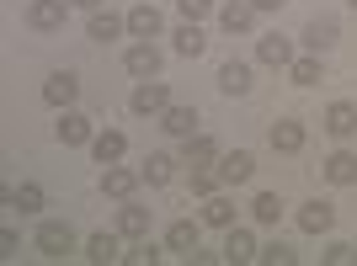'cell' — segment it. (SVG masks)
<instances>
[{
	"label": "cell",
	"mask_w": 357,
	"mask_h": 266,
	"mask_svg": "<svg viewBox=\"0 0 357 266\" xmlns=\"http://www.w3.org/2000/svg\"><path fill=\"white\" fill-rule=\"evenodd\" d=\"M38 251H43L48 261H64V256L75 251V229L64 219H43V229H38Z\"/></svg>",
	"instance_id": "1"
},
{
	"label": "cell",
	"mask_w": 357,
	"mask_h": 266,
	"mask_svg": "<svg viewBox=\"0 0 357 266\" xmlns=\"http://www.w3.org/2000/svg\"><path fill=\"white\" fill-rule=\"evenodd\" d=\"M70 22V0H27V27L32 32H59Z\"/></svg>",
	"instance_id": "2"
},
{
	"label": "cell",
	"mask_w": 357,
	"mask_h": 266,
	"mask_svg": "<svg viewBox=\"0 0 357 266\" xmlns=\"http://www.w3.org/2000/svg\"><path fill=\"white\" fill-rule=\"evenodd\" d=\"M128 107H134L139 118H160L165 107H171V91H165V80H139L134 96H128Z\"/></svg>",
	"instance_id": "3"
},
{
	"label": "cell",
	"mask_w": 357,
	"mask_h": 266,
	"mask_svg": "<svg viewBox=\"0 0 357 266\" xmlns=\"http://www.w3.org/2000/svg\"><path fill=\"white\" fill-rule=\"evenodd\" d=\"M123 64H128V75H134V80H155V75H160V48L149 43V38H139V43L123 54Z\"/></svg>",
	"instance_id": "4"
},
{
	"label": "cell",
	"mask_w": 357,
	"mask_h": 266,
	"mask_svg": "<svg viewBox=\"0 0 357 266\" xmlns=\"http://www.w3.org/2000/svg\"><path fill=\"white\" fill-rule=\"evenodd\" d=\"M54 133H59V144H70V149H80V144H91V139H96V128H91V118H86V112H70V107H64V112H59V123H54Z\"/></svg>",
	"instance_id": "5"
},
{
	"label": "cell",
	"mask_w": 357,
	"mask_h": 266,
	"mask_svg": "<svg viewBox=\"0 0 357 266\" xmlns=\"http://www.w3.org/2000/svg\"><path fill=\"white\" fill-rule=\"evenodd\" d=\"M139 181H144V171H123V165H102V192L118 197V203H128V197L139 192Z\"/></svg>",
	"instance_id": "6"
},
{
	"label": "cell",
	"mask_w": 357,
	"mask_h": 266,
	"mask_svg": "<svg viewBox=\"0 0 357 266\" xmlns=\"http://www.w3.org/2000/svg\"><path fill=\"white\" fill-rule=\"evenodd\" d=\"M75 96H80V80H75L70 70H54L43 80V102L48 107H59V112H64V107H75Z\"/></svg>",
	"instance_id": "7"
},
{
	"label": "cell",
	"mask_w": 357,
	"mask_h": 266,
	"mask_svg": "<svg viewBox=\"0 0 357 266\" xmlns=\"http://www.w3.org/2000/svg\"><path fill=\"white\" fill-rule=\"evenodd\" d=\"M219 176H224V187H245V181L256 176V155H251V149L219 155Z\"/></svg>",
	"instance_id": "8"
},
{
	"label": "cell",
	"mask_w": 357,
	"mask_h": 266,
	"mask_svg": "<svg viewBox=\"0 0 357 266\" xmlns=\"http://www.w3.org/2000/svg\"><path fill=\"white\" fill-rule=\"evenodd\" d=\"M256 256H261V245H256V235L251 229H229V235H224V261L229 266H240V261H256Z\"/></svg>",
	"instance_id": "9"
},
{
	"label": "cell",
	"mask_w": 357,
	"mask_h": 266,
	"mask_svg": "<svg viewBox=\"0 0 357 266\" xmlns=\"http://www.w3.org/2000/svg\"><path fill=\"white\" fill-rule=\"evenodd\" d=\"M123 32H128V16H112V11H91V27H86V38H91V43H118Z\"/></svg>",
	"instance_id": "10"
},
{
	"label": "cell",
	"mask_w": 357,
	"mask_h": 266,
	"mask_svg": "<svg viewBox=\"0 0 357 266\" xmlns=\"http://www.w3.org/2000/svg\"><path fill=\"white\" fill-rule=\"evenodd\" d=\"M331 224H336V208L320 203V197L298 208V229H304V235H331Z\"/></svg>",
	"instance_id": "11"
},
{
	"label": "cell",
	"mask_w": 357,
	"mask_h": 266,
	"mask_svg": "<svg viewBox=\"0 0 357 266\" xmlns=\"http://www.w3.org/2000/svg\"><path fill=\"white\" fill-rule=\"evenodd\" d=\"M336 38H342L336 16H314L310 27H304V48H310V54H326V48H336Z\"/></svg>",
	"instance_id": "12"
},
{
	"label": "cell",
	"mask_w": 357,
	"mask_h": 266,
	"mask_svg": "<svg viewBox=\"0 0 357 266\" xmlns=\"http://www.w3.org/2000/svg\"><path fill=\"white\" fill-rule=\"evenodd\" d=\"M160 128L171 133V139H192V133H197V107H176V102H171L160 112Z\"/></svg>",
	"instance_id": "13"
},
{
	"label": "cell",
	"mask_w": 357,
	"mask_h": 266,
	"mask_svg": "<svg viewBox=\"0 0 357 266\" xmlns=\"http://www.w3.org/2000/svg\"><path fill=\"white\" fill-rule=\"evenodd\" d=\"M320 171H326L331 187H357V155H352V149H336V155H331Z\"/></svg>",
	"instance_id": "14"
},
{
	"label": "cell",
	"mask_w": 357,
	"mask_h": 266,
	"mask_svg": "<svg viewBox=\"0 0 357 266\" xmlns=\"http://www.w3.org/2000/svg\"><path fill=\"white\" fill-rule=\"evenodd\" d=\"M272 149H278V155H298V149H304V123L298 118H278L272 123Z\"/></svg>",
	"instance_id": "15"
},
{
	"label": "cell",
	"mask_w": 357,
	"mask_h": 266,
	"mask_svg": "<svg viewBox=\"0 0 357 266\" xmlns=\"http://www.w3.org/2000/svg\"><path fill=\"white\" fill-rule=\"evenodd\" d=\"M118 235L123 240H144L149 235V208H139L134 197H128V203L118 208Z\"/></svg>",
	"instance_id": "16"
},
{
	"label": "cell",
	"mask_w": 357,
	"mask_h": 266,
	"mask_svg": "<svg viewBox=\"0 0 357 266\" xmlns=\"http://www.w3.org/2000/svg\"><path fill=\"white\" fill-rule=\"evenodd\" d=\"M326 133L331 139H352L357 133V107L352 102H331L326 107Z\"/></svg>",
	"instance_id": "17"
},
{
	"label": "cell",
	"mask_w": 357,
	"mask_h": 266,
	"mask_svg": "<svg viewBox=\"0 0 357 266\" xmlns=\"http://www.w3.org/2000/svg\"><path fill=\"white\" fill-rule=\"evenodd\" d=\"M219 27L229 32V38H235V32H251L256 27V6L251 0H229V6L219 11Z\"/></svg>",
	"instance_id": "18"
},
{
	"label": "cell",
	"mask_w": 357,
	"mask_h": 266,
	"mask_svg": "<svg viewBox=\"0 0 357 266\" xmlns=\"http://www.w3.org/2000/svg\"><path fill=\"white\" fill-rule=\"evenodd\" d=\"M256 59L272 64V70H288L298 54H294V43H288V38H278V32H272V38H261V43H256Z\"/></svg>",
	"instance_id": "19"
},
{
	"label": "cell",
	"mask_w": 357,
	"mask_h": 266,
	"mask_svg": "<svg viewBox=\"0 0 357 266\" xmlns=\"http://www.w3.org/2000/svg\"><path fill=\"white\" fill-rule=\"evenodd\" d=\"M123 149H128V139H123L118 128H107V133H96V139H91V155H96V165H118V160H123Z\"/></svg>",
	"instance_id": "20"
},
{
	"label": "cell",
	"mask_w": 357,
	"mask_h": 266,
	"mask_svg": "<svg viewBox=\"0 0 357 266\" xmlns=\"http://www.w3.org/2000/svg\"><path fill=\"white\" fill-rule=\"evenodd\" d=\"M165 251H171V256H192L197 251V224L192 219H176L171 229H165Z\"/></svg>",
	"instance_id": "21"
},
{
	"label": "cell",
	"mask_w": 357,
	"mask_h": 266,
	"mask_svg": "<svg viewBox=\"0 0 357 266\" xmlns=\"http://www.w3.org/2000/svg\"><path fill=\"white\" fill-rule=\"evenodd\" d=\"M187 165H192V171H208V165H219V144H213L208 133H192V139H187Z\"/></svg>",
	"instance_id": "22"
},
{
	"label": "cell",
	"mask_w": 357,
	"mask_h": 266,
	"mask_svg": "<svg viewBox=\"0 0 357 266\" xmlns=\"http://www.w3.org/2000/svg\"><path fill=\"white\" fill-rule=\"evenodd\" d=\"M219 91H224V96H245V91H251V64L229 59V64L219 70Z\"/></svg>",
	"instance_id": "23"
},
{
	"label": "cell",
	"mask_w": 357,
	"mask_h": 266,
	"mask_svg": "<svg viewBox=\"0 0 357 266\" xmlns=\"http://www.w3.org/2000/svg\"><path fill=\"white\" fill-rule=\"evenodd\" d=\"M171 38H176V54H181V59H197V54L208 48V38H203V27H197V22H181Z\"/></svg>",
	"instance_id": "24"
},
{
	"label": "cell",
	"mask_w": 357,
	"mask_h": 266,
	"mask_svg": "<svg viewBox=\"0 0 357 266\" xmlns=\"http://www.w3.org/2000/svg\"><path fill=\"white\" fill-rule=\"evenodd\" d=\"M288 75H294V86H320V80H326V64H320V54H298V59L288 64Z\"/></svg>",
	"instance_id": "25"
},
{
	"label": "cell",
	"mask_w": 357,
	"mask_h": 266,
	"mask_svg": "<svg viewBox=\"0 0 357 266\" xmlns=\"http://www.w3.org/2000/svg\"><path fill=\"white\" fill-rule=\"evenodd\" d=\"M203 224H213V229H235V197L213 192L208 208H203Z\"/></svg>",
	"instance_id": "26"
},
{
	"label": "cell",
	"mask_w": 357,
	"mask_h": 266,
	"mask_svg": "<svg viewBox=\"0 0 357 266\" xmlns=\"http://www.w3.org/2000/svg\"><path fill=\"white\" fill-rule=\"evenodd\" d=\"M128 32H134V38H160V11H155V6H134V11H128Z\"/></svg>",
	"instance_id": "27"
},
{
	"label": "cell",
	"mask_w": 357,
	"mask_h": 266,
	"mask_svg": "<svg viewBox=\"0 0 357 266\" xmlns=\"http://www.w3.org/2000/svg\"><path fill=\"white\" fill-rule=\"evenodd\" d=\"M171 176H176V160H171L165 149H155V155L144 160V181H149V187H165Z\"/></svg>",
	"instance_id": "28"
},
{
	"label": "cell",
	"mask_w": 357,
	"mask_h": 266,
	"mask_svg": "<svg viewBox=\"0 0 357 266\" xmlns=\"http://www.w3.org/2000/svg\"><path fill=\"white\" fill-rule=\"evenodd\" d=\"M118 240H123V235H107V229H102V235H91V240H86V256H91V261H123Z\"/></svg>",
	"instance_id": "29"
},
{
	"label": "cell",
	"mask_w": 357,
	"mask_h": 266,
	"mask_svg": "<svg viewBox=\"0 0 357 266\" xmlns=\"http://www.w3.org/2000/svg\"><path fill=\"white\" fill-rule=\"evenodd\" d=\"M11 203L32 219V213H43V187H38V181H22V187L11 192Z\"/></svg>",
	"instance_id": "30"
},
{
	"label": "cell",
	"mask_w": 357,
	"mask_h": 266,
	"mask_svg": "<svg viewBox=\"0 0 357 266\" xmlns=\"http://www.w3.org/2000/svg\"><path fill=\"white\" fill-rule=\"evenodd\" d=\"M251 219L256 224H278V219H283V197H278V192H261L251 203Z\"/></svg>",
	"instance_id": "31"
},
{
	"label": "cell",
	"mask_w": 357,
	"mask_h": 266,
	"mask_svg": "<svg viewBox=\"0 0 357 266\" xmlns=\"http://www.w3.org/2000/svg\"><path fill=\"white\" fill-rule=\"evenodd\" d=\"M256 261H267V266H294L298 251H294V245H283V240H272V245H261V256H256Z\"/></svg>",
	"instance_id": "32"
},
{
	"label": "cell",
	"mask_w": 357,
	"mask_h": 266,
	"mask_svg": "<svg viewBox=\"0 0 357 266\" xmlns=\"http://www.w3.org/2000/svg\"><path fill=\"white\" fill-rule=\"evenodd\" d=\"M160 256H165V251H160V245H149V235H144L134 251H123V261H134V266H155Z\"/></svg>",
	"instance_id": "33"
},
{
	"label": "cell",
	"mask_w": 357,
	"mask_h": 266,
	"mask_svg": "<svg viewBox=\"0 0 357 266\" xmlns=\"http://www.w3.org/2000/svg\"><path fill=\"white\" fill-rule=\"evenodd\" d=\"M219 181H224L219 171H192V192L197 197H213V192H219Z\"/></svg>",
	"instance_id": "34"
},
{
	"label": "cell",
	"mask_w": 357,
	"mask_h": 266,
	"mask_svg": "<svg viewBox=\"0 0 357 266\" xmlns=\"http://www.w3.org/2000/svg\"><path fill=\"white\" fill-rule=\"evenodd\" d=\"M326 261H331V266H352V261H357V245H347V240H336V245H331V251H326Z\"/></svg>",
	"instance_id": "35"
},
{
	"label": "cell",
	"mask_w": 357,
	"mask_h": 266,
	"mask_svg": "<svg viewBox=\"0 0 357 266\" xmlns=\"http://www.w3.org/2000/svg\"><path fill=\"white\" fill-rule=\"evenodd\" d=\"M176 11L187 16V22H203V16L213 11V0H176Z\"/></svg>",
	"instance_id": "36"
},
{
	"label": "cell",
	"mask_w": 357,
	"mask_h": 266,
	"mask_svg": "<svg viewBox=\"0 0 357 266\" xmlns=\"http://www.w3.org/2000/svg\"><path fill=\"white\" fill-rule=\"evenodd\" d=\"M0 256H6V261L16 256V229H0Z\"/></svg>",
	"instance_id": "37"
},
{
	"label": "cell",
	"mask_w": 357,
	"mask_h": 266,
	"mask_svg": "<svg viewBox=\"0 0 357 266\" xmlns=\"http://www.w3.org/2000/svg\"><path fill=\"white\" fill-rule=\"evenodd\" d=\"M251 6H256V16H261V11H283L288 0H251Z\"/></svg>",
	"instance_id": "38"
},
{
	"label": "cell",
	"mask_w": 357,
	"mask_h": 266,
	"mask_svg": "<svg viewBox=\"0 0 357 266\" xmlns=\"http://www.w3.org/2000/svg\"><path fill=\"white\" fill-rule=\"evenodd\" d=\"M70 6H80V11H102V0H70Z\"/></svg>",
	"instance_id": "39"
},
{
	"label": "cell",
	"mask_w": 357,
	"mask_h": 266,
	"mask_svg": "<svg viewBox=\"0 0 357 266\" xmlns=\"http://www.w3.org/2000/svg\"><path fill=\"white\" fill-rule=\"evenodd\" d=\"M347 6H352V11H357V0H347Z\"/></svg>",
	"instance_id": "40"
}]
</instances>
